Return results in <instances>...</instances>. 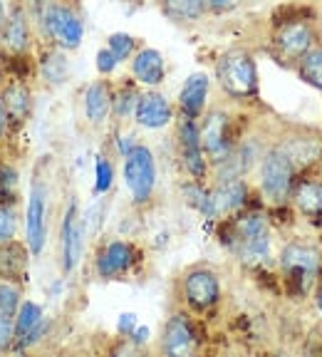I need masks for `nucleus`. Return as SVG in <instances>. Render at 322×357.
<instances>
[{
  "label": "nucleus",
  "mask_w": 322,
  "mask_h": 357,
  "mask_svg": "<svg viewBox=\"0 0 322 357\" xmlns=\"http://www.w3.org/2000/svg\"><path fill=\"white\" fill-rule=\"evenodd\" d=\"M45 38L65 52L77 50L84 40V22L72 6L62 0H33V13Z\"/></svg>",
  "instance_id": "1"
},
{
  "label": "nucleus",
  "mask_w": 322,
  "mask_h": 357,
  "mask_svg": "<svg viewBox=\"0 0 322 357\" xmlns=\"http://www.w3.org/2000/svg\"><path fill=\"white\" fill-rule=\"evenodd\" d=\"M47 234H50V186L43 174L35 172L25 196V208H22V236H25L22 241L33 258L43 256Z\"/></svg>",
  "instance_id": "2"
},
{
  "label": "nucleus",
  "mask_w": 322,
  "mask_h": 357,
  "mask_svg": "<svg viewBox=\"0 0 322 357\" xmlns=\"http://www.w3.org/2000/svg\"><path fill=\"white\" fill-rule=\"evenodd\" d=\"M218 87L233 100H250L258 92V67L256 57L248 50H228L216 60Z\"/></svg>",
  "instance_id": "3"
},
{
  "label": "nucleus",
  "mask_w": 322,
  "mask_h": 357,
  "mask_svg": "<svg viewBox=\"0 0 322 357\" xmlns=\"http://www.w3.org/2000/svg\"><path fill=\"white\" fill-rule=\"evenodd\" d=\"M233 251L245 266H261L270 258V226L261 213H245L233 223Z\"/></svg>",
  "instance_id": "4"
},
{
  "label": "nucleus",
  "mask_w": 322,
  "mask_h": 357,
  "mask_svg": "<svg viewBox=\"0 0 322 357\" xmlns=\"http://www.w3.org/2000/svg\"><path fill=\"white\" fill-rule=\"evenodd\" d=\"M124 186L132 196L134 206H146L156 191V159L146 144H134L129 154H124Z\"/></svg>",
  "instance_id": "5"
},
{
  "label": "nucleus",
  "mask_w": 322,
  "mask_h": 357,
  "mask_svg": "<svg viewBox=\"0 0 322 357\" xmlns=\"http://www.w3.org/2000/svg\"><path fill=\"white\" fill-rule=\"evenodd\" d=\"M280 271H283L293 293L305 296L320 273V251L312 248L310 243L293 241L280 251Z\"/></svg>",
  "instance_id": "6"
},
{
  "label": "nucleus",
  "mask_w": 322,
  "mask_h": 357,
  "mask_svg": "<svg viewBox=\"0 0 322 357\" xmlns=\"http://www.w3.org/2000/svg\"><path fill=\"white\" fill-rule=\"evenodd\" d=\"M295 162L288 151L275 146L261 159V191L270 204H285L293 196Z\"/></svg>",
  "instance_id": "7"
},
{
  "label": "nucleus",
  "mask_w": 322,
  "mask_h": 357,
  "mask_svg": "<svg viewBox=\"0 0 322 357\" xmlns=\"http://www.w3.org/2000/svg\"><path fill=\"white\" fill-rule=\"evenodd\" d=\"M0 50L13 60H25L33 50V20L22 3L8 6L6 22L0 25Z\"/></svg>",
  "instance_id": "8"
},
{
  "label": "nucleus",
  "mask_w": 322,
  "mask_h": 357,
  "mask_svg": "<svg viewBox=\"0 0 322 357\" xmlns=\"http://www.w3.org/2000/svg\"><path fill=\"white\" fill-rule=\"evenodd\" d=\"M181 296L191 310H211L221 301V278H218L213 268H191V271H186V275L181 280Z\"/></svg>",
  "instance_id": "9"
},
{
  "label": "nucleus",
  "mask_w": 322,
  "mask_h": 357,
  "mask_svg": "<svg viewBox=\"0 0 322 357\" xmlns=\"http://www.w3.org/2000/svg\"><path fill=\"white\" fill-rule=\"evenodd\" d=\"M201 132V144H204L206 159L216 167V164L226 162L231 151L236 149L233 139H231V117L223 109H211L199 124Z\"/></svg>",
  "instance_id": "10"
},
{
  "label": "nucleus",
  "mask_w": 322,
  "mask_h": 357,
  "mask_svg": "<svg viewBox=\"0 0 322 357\" xmlns=\"http://www.w3.org/2000/svg\"><path fill=\"white\" fill-rule=\"evenodd\" d=\"M176 144L178 156H181L183 169L189 172L191 178H206L208 174V159H206L204 144H201L199 122L194 117H181L176 124Z\"/></svg>",
  "instance_id": "11"
},
{
  "label": "nucleus",
  "mask_w": 322,
  "mask_h": 357,
  "mask_svg": "<svg viewBox=\"0 0 322 357\" xmlns=\"http://www.w3.org/2000/svg\"><path fill=\"white\" fill-rule=\"evenodd\" d=\"M82 243H84V223L79 218V204L75 196H70L65 206L60 229V245H62V273L70 275L79 266L82 258Z\"/></svg>",
  "instance_id": "12"
},
{
  "label": "nucleus",
  "mask_w": 322,
  "mask_h": 357,
  "mask_svg": "<svg viewBox=\"0 0 322 357\" xmlns=\"http://www.w3.org/2000/svg\"><path fill=\"white\" fill-rule=\"evenodd\" d=\"M199 337H196V328L191 323V318L186 312H174L171 318L167 320L164 330H161L159 350L161 355L169 357H183L196 352Z\"/></svg>",
  "instance_id": "13"
},
{
  "label": "nucleus",
  "mask_w": 322,
  "mask_h": 357,
  "mask_svg": "<svg viewBox=\"0 0 322 357\" xmlns=\"http://www.w3.org/2000/svg\"><path fill=\"white\" fill-rule=\"evenodd\" d=\"M45 328H47V318L40 303L25 301L20 303L15 312V342H13V352H25L43 340Z\"/></svg>",
  "instance_id": "14"
},
{
  "label": "nucleus",
  "mask_w": 322,
  "mask_h": 357,
  "mask_svg": "<svg viewBox=\"0 0 322 357\" xmlns=\"http://www.w3.org/2000/svg\"><path fill=\"white\" fill-rule=\"evenodd\" d=\"M137 263V248L129 241H109L102 245V251L95 258V271L102 280H114L119 275L129 273Z\"/></svg>",
  "instance_id": "15"
},
{
  "label": "nucleus",
  "mask_w": 322,
  "mask_h": 357,
  "mask_svg": "<svg viewBox=\"0 0 322 357\" xmlns=\"http://www.w3.org/2000/svg\"><path fill=\"white\" fill-rule=\"evenodd\" d=\"M0 97H3V105H6L13 132L25 127L30 122V117H33V89H30V84L22 82V79H8L0 87Z\"/></svg>",
  "instance_id": "16"
},
{
  "label": "nucleus",
  "mask_w": 322,
  "mask_h": 357,
  "mask_svg": "<svg viewBox=\"0 0 322 357\" xmlns=\"http://www.w3.org/2000/svg\"><path fill=\"white\" fill-rule=\"evenodd\" d=\"M174 119V107L161 92H144L134 107V122L144 129H164Z\"/></svg>",
  "instance_id": "17"
},
{
  "label": "nucleus",
  "mask_w": 322,
  "mask_h": 357,
  "mask_svg": "<svg viewBox=\"0 0 322 357\" xmlns=\"http://www.w3.org/2000/svg\"><path fill=\"white\" fill-rule=\"evenodd\" d=\"M208 92H211V77L208 75L206 73L189 75L186 82L181 84V92H178V109H181L183 117L199 119L206 109Z\"/></svg>",
  "instance_id": "18"
},
{
  "label": "nucleus",
  "mask_w": 322,
  "mask_h": 357,
  "mask_svg": "<svg viewBox=\"0 0 322 357\" xmlns=\"http://www.w3.org/2000/svg\"><path fill=\"white\" fill-rule=\"evenodd\" d=\"M30 258H33V253L28 251L25 241L15 238V241H8V243H0V280L25 283Z\"/></svg>",
  "instance_id": "19"
},
{
  "label": "nucleus",
  "mask_w": 322,
  "mask_h": 357,
  "mask_svg": "<svg viewBox=\"0 0 322 357\" xmlns=\"http://www.w3.org/2000/svg\"><path fill=\"white\" fill-rule=\"evenodd\" d=\"M248 199V186L240 176L236 178H223L216 181L211 191V201H213V218L218 216H228V213L238 211L240 206Z\"/></svg>",
  "instance_id": "20"
},
{
  "label": "nucleus",
  "mask_w": 322,
  "mask_h": 357,
  "mask_svg": "<svg viewBox=\"0 0 322 357\" xmlns=\"http://www.w3.org/2000/svg\"><path fill=\"white\" fill-rule=\"evenodd\" d=\"M275 47L288 60H300L312 47V30L305 22H285L275 35Z\"/></svg>",
  "instance_id": "21"
},
{
  "label": "nucleus",
  "mask_w": 322,
  "mask_h": 357,
  "mask_svg": "<svg viewBox=\"0 0 322 357\" xmlns=\"http://www.w3.org/2000/svg\"><path fill=\"white\" fill-rule=\"evenodd\" d=\"M112 102H114V95H112L109 84L105 79H97V82L87 84L82 95V109H84V117H87L89 124H105L112 114Z\"/></svg>",
  "instance_id": "22"
},
{
  "label": "nucleus",
  "mask_w": 322,
  "mask_h": 357,
  "mask_svg": "<svg viewBox=\"0 0 322 357\" xmlns=\"http://www.w3.org/2000/svg\"><path fill=\"white\" fill-rule=\"evenodd\" d=\"M132 77L144 87H156L167 77V62L164 55L154 47H144L132 60Z\"/></svg>",
  "instance_id": "23"
},
{
  "label": "nucleus",
  "mask_w": 322,
  "mask_h": 357,
  "mask_svg": "<svg viewBox=\"0 0 322 357\" xmlns=\"http://www.w3.org/2000/svg\"><path fill=\"white\" fill-rule=\"evenodd\" d=\"M67 75H70V60H67V52L52 45V50L45 52V57L40 60V77H43L47 84H52V87H57V84L65 82Z\"/></svg>",
  "instance_id": "24"
},
{
  "label": "nucleus",
  "mask_w": 322,
  "mask_h": 357,
  "mask_svg": "<svg viewBox=\"0 0 322 357\" xmlns=\"http://www.w3.org/2000/svg\"><path fill=\"white\" fill-rule=\"evenodd\" d=\"M161 13L171 22H196L206 15V0H161Z\"/></svg>",
  "instance_id": "25"
},
{
  "label": "nucleus",
  "mask_w": 322,
  "mask_h": 357,
  "mask_svg": "<svg viewBox=\"0 0 322 357\" xmlns=\"http://www.w3.org/2000/svg\"><path fill=\"white\" fill-rule=\"evenodd\" d=\"M22 231V213L17 208V199L0 196V243L15 241Z\"/></svg>",
  "instance_id": "26"
},
{
  "label": "nucleus",
  "mask_w": 322,
  "mask_h": 357,
  "mask_svg": "<svg viewBox=\"0 0 322 357\" xmlns=\"http://www.w3.org/2000/svg\"><path fill=\"white\" fill-rule=\"evenodd\" d=\"M295 204L307 216H320L322 213V184L317 181H305L295 189Z\"/></svg>",
  "instance_id": "27"
},
{
  "label": "nucleus",
  "mask_w": 322,
  "mask_h": 357,
  "mask_svg": "<svg viewBox=\"0 0 322 357\" xmlns=\"http://www.w3.org/2000/svg\"><path fill=\"white\" fill-rule=\"evenodd\" d=\"M183 201L189 204L191 208H196L199 213H204L206 218H213V201H211V191L201 186L199 178L183 184Z\"/></svg>",
  "instance_id": "28"
},
{
  "label": "nucleus",
  "mask_w": 322,
  "mask_h": 357,
  "mask_svg": "<svg viewBox=\"0 0 322 357\" xmlns=\"http://www.w3.org/2000/svg\"><path fill=\"white\" fill-rule=\"evenodd\" d=\"M300 77L307 84L322 92V47H310L305 55L300 57Z\"/></svg>",
  "instance_id": "29"
},
{
  "label": "nucleus",
  "mask_w": 322,
  "mask_h": 357,
  "mask_svg": "<svg viewBox=\"0 0 322 357\" xmlns=\"http://www.w3.org/2000/svg\"><path fill=\"white\" fill-rule=\"evenodd\" d=\"M22 301H25L22 298V283H17V280H0V307L3 310L15 315Z\"/></svg>",
  "instance_id": "30"
},
{
  "label": "nucleus",
  "mask_w": 322,
  "mask_h": 357,
  "mask_svg": "<svg viewBox=\"0 0 322 357\" xmlns=\"http://www.w3.org/2000/svg\"><path fill=\"white\" fill-rule=\"evenodd\" d=\"M107 47H109L112 55L117 57L119 62H124V60H129V57L134 55L137 40H134L132 35H127V33H112L109 38H107Z\"/></svg>",
  "instance_id": "31"
},
{
  "label": "nucleus",
  "mask_w": 322,
  "mask_h": 357,
  "mask_svg": "<svg viewBox=\"0 0 322 357\" xmlns=\"http://www.w3.org/2000/svg\"><path fill=\"white\" fill-rule=\"evenodd\" d=\"M137 100H139V92H137V89H132V87L122 89L119 95H114V102H112V112H114V117H119V119L134 117Z\"/></svg>",
  "instance_id": "32"
},
{
  "label": "nucleus",
  "mask_w": 322,
  "mask_h": 357,
  "mask_svg": "<svg viewBox=\"0 0 322 357\" xmlns=\"http://www.w3.org/2000/svg\"><path fill=\"white\" fill-rule=\"evenodd\" d=\"M13 342H15V315L0 307V355L13 352Z\"/></svg>",
  "instance_id": "33"
},
{
  "label": "nucleus",
  "mask_w": 322,
  "mask_h": 357,
  "mask_svg": "<svg viewBox=\"0 0 322 357\" xmlns=\"http://www.w3.org/2000/svg\"><path fill=\"white\" fill-rule=\"evenodd\" d=\"M95 191L97 194H107L112 186V178H114V169H112V164L107 162L105 156H97V162H95Z\"/></svg>",
  "instance_id": "34"
},
{
  "label": "nucleus",
  "mask_w": 322,
  "mask_h": 357,
  "mask_svg": "<svg viewBox=\"0 0 322 357\" xmlns=\"http://www.w3.org/2000/svg\"><path fill=\"white\" fill-rule=\"evenodd\" d=\"M0 196L17 199V172L13 164H0Z\"/></svg>",
  "instance_id": "35"
},
{
  "label": "nucleus",
  "mask_w": 322,
  "mask_h": 357,
  "mask_svg": "<svg viewBox=\"0 0 322 357\" xmlns=\"http://www.w3.org/2000/svg\"><path fill=\"white\" fill-rule=\"evenodd\" d=\"M117 65H119V60L112 55L109 47H102V50L97 52V70H100V75H112Z\"/></svg>",
  "instance_id": "36"
},
{
  "label": "nucleus",
  "mask_w": 322,
  "mask_h": 357,
  "mask_svg": "<svg viewBox=\"0 0 322 357\" xmlns=\"http://www.w3.org/2000/svg\"><path fill=\"white\" fill-rule=\"evenodd\" d=\"M240 6V0H206V10L213 15H226V13L236 10Z\"/></svg>",
  "instance_id": "37"
},
{
  "label": "nucleus",
  "mask_w": 322,
  "mask_h": 357,
  "mask_svg": "<svg viewBox=\"0 0 322 357\" xmlns=\"http://www.w3.org/2000/svg\"><path fill=\"white\" fill-rule=\"evenodd\" d=\"M13 134V127H10V119H8V112H6V105H3V97H0V144L8 139Z\"/></svg>",
  "instance_id": "38"
},
{
  "label": "nucleus",
  "mask_w": 322,
  "mask_h": 357,
  "mask_svg": "<svg viewBox=\"0 0 322 357\" xmlns=\"http://www.w3.org/2000/svg\"><path fill=\"white\" fill-rule=\"evenodd\" d=\"M134 328H137V315H134V312H124L122 318H119V333L132 335Z\"/></svg>",
  "instance_id": "39"
},
{
  "label": "nucleus",
  "mask_w": 322,
  "mask_h": 357,
  "mask_svg": "<svg viewBox=\"0 0 322 357\" xmlns=\"http://www.w3.org/2000/svg\"><path fill=\"white\" fill-rule=\"evenodd\" d=\"M129 337H132V342H137V345H144V342L149 340V328H139V325H137Z\"/></svg>",
  "instance_id": "40"
},
{
  "label": "nucleus",
  "mask_w": 322,
  "mask_h": 357,
  "mask_svg": "<svg viewBox=\"0 0 322 357\" xmlns=\"http://www.w3.org/2000/svg\"><path fill=\"white\" fill-rule=\"evenodd\" d=\"M315 305H317V310L322 312V280H320V285H317V290H315Z\"/></svg>",
  "instance_id": "41"
},
{
  "label": "nucleus",
  "mask_w": 322,
  "mask_h": 357,
  "mask_svg": "<svg viewBox=\"0 0 322 357\" xmlns=\"http://www.w3.org/2000/svg\"><path fill=\"white\" fill-rule=\"evenodd\" d=\"M6 15H8V3L6 0H0V25L6 22Z\"/></svg>",
  "instance_id": "42"
}]
</instances>
